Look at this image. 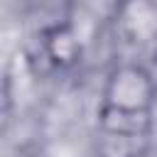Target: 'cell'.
I'll use <instances>...</instances> for the list:
<instances>
[{
    "label": "cell",
    "mask_w": 157,
    "mask_h": 157,
    "mask_svg": "<svg viewBox=\"0 0 157 157\" xmlns=\"http://www.w3.org/2000/svg\"><path fill=\"white\" fill-rule=\"evenodd\" d=\"M120 27L135 42H147L157 34V5L130 2L120 7Z\"/></svg>",
    "instance_id": "3"
},
{
    "label": "cell",
    "mask_w": 157,
    "mask_h": 157,
    "mask_svg": "<svg viewBox=\"0 0 157 157\" xmlns=\"http://www.w3.org/2000/svg\"><path fill=\"white\" fill-rule=\"evenodd\" d=\"M42 54L49 66L69 69L81 59V37L71 22H56L42 32Z\"/></svg>",
    "instance_id": "2"
},
{
    "label": "cell",
    "mask_w": 157,
    "mask_h": 157,
    "mask_svg": "<svg viewBox=\"0 0 157 157\" xmlns=\"http://www.w3.org/2000/svg\"><path fill=\"white\" fill-rule=\"evenodd\" d=\"M157 83L137 61H123L105 76L96 115L98 157H145L152 137Z\"/></svg>",
    "instance_id": "1"
}]
</instances>
